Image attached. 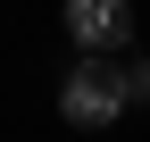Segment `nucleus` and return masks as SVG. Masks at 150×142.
<instances>
[{"label":"nucleus","mask_w":150,"mask_h":142,"mask_svg":"<svg viewBox=\"0 0 150 142\" xmlns=\"http://www.w3.org/2000/svg\"><path fill=\"white\" fill-rule=\"evenodd\" d=\"M67 42L117 59V50L134 42V0H67Z\"/></svg>","instance_id":"2"},{"label":"nucleus","mask_w":150,"mask_h":142,"mask_svg":"<svg viewBox=\"0 0 150 142\" xmlns=\"http://www.w3.org/2000/svg\"><path fill=\"white\" fill-rule=\"evenodd\" d=\"M125 109H134V100H125V67L108 59V50H83V59L67 67V84H59V117L83 126V134H100V126H117Z\"/></svg>","instance_id":"1"},{"label":"nucleus","mask_w":150,"mask_h":142,"mask_svg":"<svg viewBox=\"0 0 150 142\" xmlns=\"http://www.w3.org/2000/svg\"><path fill=\"white\" fill-rule=\"evenodd\" d=\"M125 67V100H150V59H117Z\"/></svg>","instance_id":"3"}]
</instances>
